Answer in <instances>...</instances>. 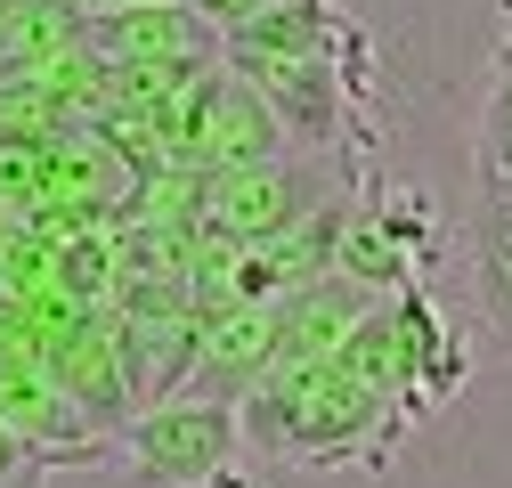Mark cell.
Returning a JSON list of instances; mask_svg holds the SVG:
<instances>
[{"label":"cell","mask_w":512,"mask_h":488,"mask_svg":"<svg viewBox=\"0 0 512 488\" xmlns=\"http://www.w3.org/2000/svg\"><path fill=\"white\" fill-rule=\"evenodd\" d=\"M504 17H512V0H504Z\"/></svg>","instance_id":"10"},{"label":"cell","mask_w":512,"mask_h":488,"mask_svg":"<svg viewBox=\"0 0 512 488\" xmlns=\"http://www.w3.org/2000/svg\"><path fill=\"white\" fill-rule=\"evenodd\" d=\"M269 0H187V17L196 25H212V33H228V25H244V17H261Z\"/></svg>","instance_id":"7"},{"label":"cell","mask_w":512,"mask_h":488,"mask_svg":"<svg viewBox=\"0 0 512 488\" xmlns=\"http://www.w3.org/2000/svg\"><path fill=\"white\" fill-rule=\"evenodd\" d=\"M464 253H472V293L488 334L512 350V179L472 171V212H464Z\"/></svg>","instance_id":"5"},{"label":"cell","mask_w":512,"mask_h":488,"mask_svg":"<svg viewBox=\"0 0 512 488\" xmlns=\"http://www.w3.org/2000/svg\"><path fill=\"white\" fill-rule=\"evenodd\" d=\"M57 464L41 456V448H25L17 432H9V423H0V488H41Z\"/></svg>","instance_id":"6"},{"label":"cell","mask_w":512,"mask_h":488,"mask_svg":"<svg viewBox=\"0 0 512 488\" xmlns=\"http://www.w3.org/2000/svg\"><path fill=\"white\" fill-rule=\"evenodd\" d=\"M82 49L98 66H163V57H220L204 49V25L179 0H147V9H82Z\"/></svg>","instance_id":"4"},{"label":"cell","mask_w":512,"mask_h":488,"mask_svg":"<svg viewBox=\"0 0 512 488\" xmlns=\"http://www.w3.org/2000/svg\"><path fill=\"white\" fill-rule=\"evenodd\" d=\"M334 196H358V188H334V163H317V155H269V163H244V171L204 179L196 220L220 228V236H236V244H261V236L309 220L317 204H334Z\"/></svg>","instance_id":"2"},{"label":"cell","mask_w":512,"mask_h":488,"mask_svg":"<svg viewBox=\"0 0 512 488\" xmlns=\"http://www.w3.org/2000/svg\"><path fill=\"white\" fill-rule=\"evenodd\" d=\"M244 456V432H236V407L220 399H155L122 423V464H131L147 488H204L212 472H228Z\"/></svg>","instance_id":"1"},{"label":"cell","mask_w":512,"mask_h":488,"mask_svg":"<svg viewBox=\"0 0 512 488\" xmlns=\"http://www.w3.org/2000/svg\"><path fill=\"white\" fill-rule=\"evenodd\" d=\"M98 9H147V0H98ZM179 9H187V0H179Z\"/></svg>","instance_id":"8"},{"label":"cell","mask_w":512,"mask_h":488,"mask_svg":"<svg viewBox=\"0 0 512 488\" xmlns=\"http://www.w3.org/2000/svg\"><path fill=\"white\" fill-rule=\"evenodd\" d=\"M269 350H277V301H236V310L196 318V358H187V391L244 407V391L269 375Z\"/></svg>","instance_id":"3"},{"label":"cell","mask_w":512,"mask_h":488,"mask_svg":"<svg viewBox=\"0 0 512 488\" xmlns=\"http://www.w3.org/2000/svg\"><path fill=\"white\" fill-rule=\"evenodd\" d=\"M496 66H512V17H504V57H496Z\"/></svg>","instance_id":"9"}]
</instances>
